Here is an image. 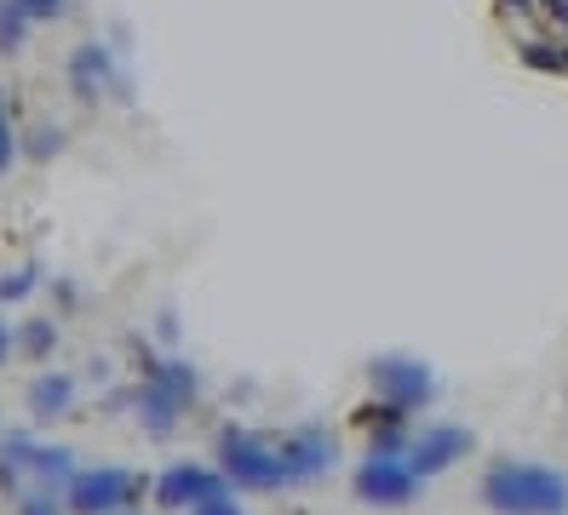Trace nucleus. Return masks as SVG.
I'll list each match as a JSON object with an SVG mask.
<instances>
[{
    "label": "nucleus",
    "mask_w": 568,
    "mask_h": 515,
    "mask_svg": "<svg viewBox=\"0 0 568 515\" xmlns=\"http://www.w3.org/2000/svg\"><path fill=\"white\" fill-rule=\"evenodd\" d=\"M70 92H75L81 103H98L104 92L126 97V81H121V69H115V58H110L104 41H81V47L70 52Z\"/></svg>",
    "instance_id": "nucleus-10"
},
{
    "label": "nucleus",
    "mask_w": 568,
    "mask_h": 515,
    "mask_svg": "<svg viewBox=\"0 0 568 515\" xmlns=\"http://www.w3.org/2000/svg\"><path fill=\"white\" fill-rule=\"evenodd\" d=\"M465 453H471V430H465V424H437V430H425V435L408 446V464H414L419 481H425V475H437V470H454Z\"/></svg>",
    "instance_id": "nucleus-11"
},
{
    "label": "nucleus",
    "mask_w": 568,
    "mask_h": 515,
    "mask_svg": "<svg viewBox=\"0 0 568 515\" xmlns=\"http://www.w3.org/2000/svg\"><path fill=\"white\" fill-rule=\"evenodd\" d=\"M367 384H374L379 401H390L396 412H414L430 406V395H437V372H430L419 356H379V361H367Z\"/></svg>",
    "instance_id": "nucleus-4"
},
{
    "label": "nucleus",
    "mask_w": 568,
    "mask_h": 515,
    "mask_svg": "<svg viewBox=\"0 0 568 515\" xmlns=\"http://www.w3.org/2000/svg\"><path fill=\"white\" fill-rule=\"evenodd\" d=\"M356 498L362 504H374V509H403L419 498V470L408 459H379V453H367L356 464Z\"/></svg>",
    "instance_id": "nucleus-6"
},
{
    "label": "nucleus",
    "mask_w": 568,
    "mask_h": 515,
    "mask_svg": "<svg viewBox=\"0 0 568 515\" xmlns=\"http://www.w3.org/2000/svg\"><path fill=\"white\" fill-rule=\"evenodd\" d=\"M18 343H23V356H29V361H47V356L58 350V321L29 316V321L18 327Z\"/></svg>",
    "instance_id": "nucleus-13"
},
{
    "label": "nucleus",
    "mask_w": 568,
    "mask_h": 515,
    "mask_svg": "<svg viewBox=\"0 0 568 515\" xmlns=\"http://www.w3.org/2000/svg\"><path fill=\"white\" fill-rule=\"evenodd\" d=\"M12 7H18L29 23H52V18H63V7H70V0H12Z\"/></svg>",
    "instance_id": "nucleus-17"
},
{
    "label": "nucleus",
    "mask_w": 568,
    "mask_h": 515,
    "mask_svg": "<svg viewBox=\"0 0 568 515\" xmlns=\"http://www.w3.org/2000/svg\"><path fill=\"white\" fill-rule=\"evenodd\" d=\"M190 515H242V504L230 498V493H213V498H202V504H195Z\"/></svg>",
    "instance_id": "nucleus-20"
},
{
    "label": "nucleus",
    "mask_w": 568,
    "mask_h": 515,
    "mask_svg": "<svg viewBox=\"0 0 568 515\" xmlns=\"http://www.w3.org/2000/svg\"><path fill=\"white\" fill-rule=\"evenodd\" d=\"M523 63H528V69H551V75H568V52H562V47L528 41V47H523Z\"/></svg>",
    "instance_id": "nucleus-16"
},
{
    "label": "nucleus",
    "mask_w": 568,
    "mask_h": 515,
    "mask_svg": "<svg viewBox=\"0 0 568 515\" xmlns=\"http://www.w3.org/2000/svg\"><path fill=\"white\" fill-rule=\"evenodd\" d=\"M213 493H230V475L224 470H207V464H166L155 475V504L161 509H195Z\"/></svg>",
    "instance_id": "nucleus-9"
},
{
    "label": "nucleus",
    "mask_w": 568,
    "mask_h": 515,
    "mask_svg": "<svg viewBox=\"0 0 568 515\" xmlns=\"http://www.w3.org/2000/svg\"><path fill=\"white\" fill-rule=\"evenodd\" d=\"M12 343H18V338H12V327H7V321H0V367H7V361H12Z\"/></svg>",
    "instance_id": "nucleus-22"
},
{
    "label": "nucleus",
    "mask_w": 568,
    "mask_h": 515,
    "mask_svg": "<svg viewBox=\"0 0 568 515\" xmlns=\"http://www.w3.org/2000/svg\"><path fill=\"white\" fill-rule=\"evenodd\" d=\"M0 459L7 464H18L23 475H36L41 487H63L81 464H75V453L70 446H58V441H36V435H0Z\"/></svg>",
    "instance_id": "nucleus-7"
},
{
    "label": "nucleus",
    "mask_w": 568,
    "mask_h": 515,
    "mask_svg": "<svg viewBox=\"0 0 568 515\" xmlns=\"http://www.w3.org/2000/svg\"><path fill=\"white\" fill-rule=\"evenodd\" d=\"M219 470L230 475V487H242V493H276V487H287L276 441H264V435H253L242 424L219 430Z\"/></svg>",
    "instance_id": "nucleus-3"
},
{
    "label": "nucleus",
    "mask_w": 568,
    "mask_h": 515,
    "mask_svg": "<svg viewBox=\"0 0 568 515\" xmlns=\"http://www.w3.org/2000/svg\"><path fill=\"white\" fill-rule=\"evenodd\" d=\"M63 150V137H58V126H41V137H36V155L47 161V155H58Z\"/></svg>",
    "instance_id": "nucleus-21"
},
{
    "label": "nucleus",
    "mask_w": 568,
    "mask_h": 515,
    "mask_svg": "<svg viewBox=\"0 0 568 515\" xmlns=\"http://www.w3.org/2000/svg\"><path fill=\"white\" fill-rule=\"evenodd\" d=\"M23 34H29V18L12 7V0H0V58H12L23 47Z\"/></svg>",
    "instance_id": "nucleus-15"
},
{
    "label": "nucleus",
    "mask_w": 568,
    "mask_h": 515,
    "mask_svg": "<svg viewBox=\"0 0 568 515\" xmlns=\"http://www.w3.org/2000/svg\"><path fill=\"white\" fill-rule=\"evenodd\" d=\"M18 515H63V504L52 498V487H36V493L18 498Z\"/></svg>",
    "instance_id": "nucleus-18"
},
{
    "label": "nucleus",
    "mask_w": 568,
    "mask_h": 515,
    "mask_svg": "<svg viewBox=\"0 0 568 515\" xmlns=\"http://www.w3.org/2000/svg\"><path fill=\"white\" fill-rule=\"evenodd\" d=\"M276 453H282V470H287V487H298V481H316V475L333 470L339 441H333V430H322V424H305V430L282 435Z\"/></svg>",
    "instance_id": "nucleus-8"
},
{
    "label": "nucleus",
    "mask_w": 568,
    "mask_h": 515,
    "mask_svg": "<svg viewBox=\"0 0 568 515\" xmlns=\"http://www.w3.org/2000/svg\"><path fill=\"white\" fill-rule=\"evenodd\" d=\"M36 287H41V269L36 264H18L12 275H0V303H23Z\"/></svg>",
    "instance_id": "nucleus-14"
},
{
    "label": "nucleus",
    "mask_w": 568,
    "mask_h": 515,
    "mask_svg": "<svg viewBox=\"0 0 568 515\" xmlns=\"http://www.w3.org/2000/svg\"><path fill=\"white\" fill-rule=\"evenodd\" d=\"M540 7H546V12H551V18L568 29V0H540Z\"/></svg>",
    "instance_id": "nucleus-23"
},
{
    "label": "nucleus",
    "mask_w": 568,
    "mask_h": 515,
    "mask_svg": "<svg viewBox=\"0 0 568 515\" xmlns=\"http://www.w3.org/2000/svg\"><path fill=\"white\" fill-rule=\"evenodd\" d=\"M115 515H132V504H121V509H115Z\"/></svg>",
    "instance_id": "nucleus-25"
},
{
    "label": "nucleus",
    "mask_w": 568,
    "mask_h": 515,
    "mask_svg": "<svg viewBox=\"0 0 568 515\" xmlns=\"http://www.w3.org/2000/svg\"><path fill=\"white\" fill-rule=\"evenodd\" d=\"M477 493L494 515H568V475L551 464L494 459Z\"/></svg>",
    "instance_id": "nucleus-1"
},
{
    "label": "nucleus",
    "mask_w": 568,
    "mask_h": 515,
    "mask_svg": "<svg viewBox=\"0 0 568 515\" xmlns=\"http://www.w3.org/2000/svg\"><path fill=\"white\" fill-rule=\"evenodd\" d=\"M499 7H506V12H528V7H534V0H499Z\"/></svg>",
    "instance_id": "nucleus-24"
},
{
    "label": "nucleus",
    "mask_w": 568,
    "mask_h": 515,
    "mask_svg": "<svg viewBox=\"0 0 568 515\" xmlns=\"http://www.w3.org/2000/svg\"><path fill=\"white\" fill-rule=\"evenodd\" d=\"M195 390H202V378H195L190 361H144V384L132 390L144 430L150 435H173L179 419L195 406Z\"/></svg>",
    "instance_id": "nucleus-2"
},
{
    "label": "nucleus",
    "mask_w": 568,
    "mask_h": 515,
    "mask_svg": "<svg viewBox=\"0 0 568 515\" xmlns=\"http://www.w3.org/2000/svg\"><path fill=\"white\" fill-rule=\"evenodd\" d=\"M18 161V137H12V121H7V97H0V172Z\"/></svg>",
    "instance_id": "nucleus-19"
},
{
    "label": "nucleus",
    "mask_w": 568,
    "mask_h": 515,
    "mask_svg": "<svg viewBox=\"0 0 568 515\" xmlns=\"http://www.w3.org/2000/svg\"><path fill=\"white\" fill-rule=\"evenodd\" d=\"M70 406H75V378L70 372H41L36 384H29V419L58 424Z\"/></svg>",
    "instance_id": "nucleus-12"
},
{
    "label": "nucleus",
    "mask_w": 568,
    "mask_h": 515,
    "mask_svg": "<svg viewBox=\"0 0 568 515\" xmlns=\"http://www.w3.org/2000/svg\"><path fill=\"white\" fill-rule=\"evenodd\" d=\"M139 487H144V481L132 470H115V464L75 470L70 481H63V509H70V515H115L121 504L139 498Z\"/></svg>",
    "instance_id": "nucleus-5"
}]
</instances>
